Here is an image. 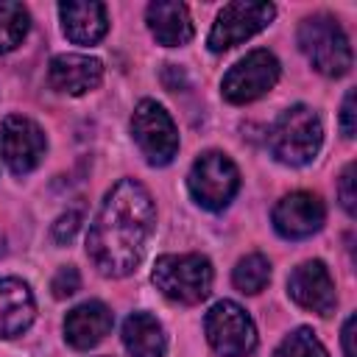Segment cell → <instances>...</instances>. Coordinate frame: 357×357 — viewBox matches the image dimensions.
I'll return each mask as SVG.
<instances>
[{
  "label": "cell",
  "instance_id": "52a82bcc",
  "mask_svg": "<svg viewBox=\"0 0 357 357\" xmlns=\"http://www.w3.org/2000/svg\"><path fill=\"white\" fill-rule=\"evenodd\" d=\"M131 134L148 165H167L178 151V131L173 117L156 100H139L131 114Z\"/></svg>",
  "mask_w": 357,
  "mask_h": 357
},
{
  "label": "cell",
  "instance_id": "277c9868",
  "mask_svg": "<svg viewBox=\"0 0 357 357\" xmlns=\"http://www.w3.org/2000/svg\"><path fill=\"white\" fill-rule=\"evenodd\" d=\"M156 290L176 304H198L212 290V265L204 254H165L151 273Z\"/></svg>",
  "mask_w": 357,
  "mask_h": 357
},
{
  "label": "cell",
  "instance_id": "7c38bea8",
  "mask_svg": "<svg viewBox=\"0 0 357 357\" xmlns=\"http://www.w3.org/2000/svg\"><path fill=\"white\" fill-rule=\"evenodd\" d=\"M287 293L298 307L318 312V315H332V310L337 304L335 282L321 259L301 262L287 279Z\"/></svg>",
  "mask_w": 357,
  "mask_h": 357
},
{
  "label": "cell",
  "instance_id": "8fae6325",
  "mask_svg": "<svg viewBox=\"0 0 357 357\" xmlns=\"http://www.w3.org/2000/svg\"><path fill=\"white\" fill-rule=\"evenodd\" d=\"M326 220L324 201L312 192H290L273 206V229L284 240L312 237Z\"/></svg>",
  "mask_w": 357,
  "mask_h": 357
},
{
  "label": "cell",
  "instance_id": "5b68a950",
  "mask_svg": "<svg viewBox=\"0 0 357 357\" xmlns=\"http://www.w3.org/2000/svg\"><path fill=\"white\" fill-rule=\"evenodd\" d=\"M187 187L198 206H204L209 212H220L229 206V201L240 190V170L226 153L206 151L192 162Z\"/></svg>",
  "mask_w": 357,
  "mask_h": 357
},
{
  "label": "cell",
  "instance_id": "7a4b0ae2",
  "mask_svg": "<svg viewBox=\"0 0 357 357\" xmlns=\"http://www.w3.org/2000/svg\"><path fill=\"white\" fill-rule=\"evenodd\" d=\"M268 142H271V153L282 165L301 167V165L312 162L321 151V142H324L321 117L310 106H301V103L290 106L273 123V128L268 134Z\"/></svg>",
  "mask_w": 357,
  "mask_h": 357
},
{
  "label": "cell",
  "instance_id": "9c48e42d",
  "mask_svg": "<svg viewBox=\"0 0 357 357\" xmlns=\"http://www.w3.org/2000/svg\"><path fill=\"white\" fill-rule=\"evenodd\" d=\"M279 81V61L273 53L268 50H251L248 56H243L226 75L220 84V92L229 103H251L257 98H262L265 92H271Z\"/></svg>",
  "mask_w": 357,
  "mask_h": 357
},
{
  "label": "cell",
  "instance_id": "e0dca14e",
  "mask_svg": "<svg viewBox=\"0 0 357 357\" xmlns=\"http://www.w3.org/2000/svg\"><path fill=\"white\" fill-rule=\"evenodd\" d=\"M145 20H148L153 39L165 47H178V45H187L192 39V20H190V11L184 3L156 0L148 6Z\"/></svg>",
  "mask_w": 357,
  "mask_h": 357
},
{
  "label": "cell",
  "instance_id": "8992f818",
  "mask_svg": "<svg viewBox=\"0 0 357 357\" xmlns=\"http://www.w3.org/2000/svg\"><path fill=\"white\" fill-rule=\"evenodd\" d=\"M204 332H206L209 346L220 357H248L257 349V326L251 315L229 298L218 301L206 312Z\"/></svg>",
  "mask_w": 357,
  "mask_h": 357
},
{
  "label": "cell",
  "instance_id": "5bb4252c",
  "mask_svg": "<svg viewBox=\"0 0 357 357\" xmlns=\"http://www.w3.org/2000/svg\"><path fill=\"white\" fill-rule=\"evenodd\" d=\"M114 315L103 301H84L73 307L64 318V337L73 349H92L112 332Z\"/></svg>",
  "mask_w": 357,
  "mask_h": 357
},
{
  "label": "cell",
  "instance_id": "3957f363",
  "mask_svg": "<svg viewBox=\"0 0 357 357\" xmlns=\"http://www.w3.org/2000/svg\"><path fill=\"white\" fill-rule=\"evenodd\" d=\"M298 47L307 61L326 78H340L351 70L349 36L329 14H312L298 25Z\"/></svg>",
  "mask_w": 357,
  "mask_h": 357
},
{
  "label": "cell",
  "instance_id": "6da1fadb",
  "mask_svg": "<svg viewBox=\"0 0 357 357\" xmlns=\"http://www.w3.org/2000/svg\"><path fill=\"white\" fill-rule=\"evenodd\" d=\"M153 201L151 192L134 181H117L100 204L86 237V254L92 265L112 279L128 276L142 262L148 237L153 231Z\"/></svg>",
  "mask_w": 357,
  "mask_h": 357
},
{
  "label": "cell",
  "instance_id": "ba28073f",
  "mask_svg": "<svg viewBox=\"0 0 357 357\" xmlns=\"http://www.w3.org/2000/svg\"><path fill=\"white\" fill-rule=\"evenodd\" d=\"M276 8L273 3H251V0H234L229 6L220 8L209 36H206V45L212 53H223L245 39H251L254 33H259L262 28L271 25Z\"/></svg>",
  "mask_w": 357,
  "mask_h": 357
},
{
  "label": "cell",
  "instance_id": "ac0fdd59",
  "mask_svg": "<svg viewBox=\"0 0 357 357\" xmlns=\"http://www.w3.org/2000/svg\"><path fill=\"white\" fill-rule=\"evenodd\" d=\"M123 346L131 357H165L167 337L162 324L148 312H134L123 324Z\"/></svg>",
  "mask_w": 357,
  "mask_h": 357
},
{
  "label": "cell",
  "instance_id": "cb8c5ba5",
  "mask_svg": "<svg viewBox=\"0 0 357 357\" xmlns=\"http://www.w3.org/2000/svg\"><path fill=\"white\" fill-rule=\"evenodd\" d=\"M78 226H81V215H78V212L61 215V218L53 223V240H56V243H70V240L75 237Z\"/></svg>",
  "mask_w": 357,
  "mask_h": 357
},
{
  "label": "cell",
  "instance_id": "484cf974",
  "mask_svg": "<svg viewBox=\"0 0 357 357\" xmlns=\"http://www.w3.org/2000/svg\"><path fill=\"white\" fill-rule=\"evenodd\" d=\"M343 354L346 357H357L354 354V315H349L346 324H343Z\"/></svg>",
  "mask_w": 357,
  "mask_h": 357
},
{
  "label": "cell",
  "instance_id": "603a6c76",
  "mask_svg": "<svg viewBox=\"0 0 357 357\" xmlns=\"http://www.w3.org/2000/svg\"><path fill=\"white\" fill-rule=\"evenodd\" d=\"M337 198H340V206H343L349 215H354V201H357V195H354V162H349V165L343 167V173H340Z\"/></svg>",
  "mask_w": 357,
  "mask_h": 357
},
{
  "label": "cell",
  "instance_id": "4fadbf2b",
  "mask_svg": "<svg viewBox=\"0 0 357 357\" xmlns=\"http://www.w3.org/2000/svg\"><path fill=\"white\" fill-rule=\"evenodd\" d=\"M103 78V64L95 56H81V53H61L53 56L47 67V81L56 92L64 95H84L95 89Z\"/></svg>",
  "mask_w": 357,
  "mask_h": 357
},
{
  "label": "cell",
  "instance_id": "ffe728a7",
  "mask_svg": "<svg viewBox=\"0 0 357 357\" xmlns=\"http://www.w3.org/2000/svg\"><path fill=\"white\" fill-rule=\"evenodd\" d=\"M231 282H234V287H237L240 293H248V296L262 293L265 284L271 282V262H268L262 254H248V257H243V259L234 265Z\"/></svg>",
  "mask_w": 357,
  "mask_h": 357
},
{
  "label": "cell",
  "instance_id": "d4e9b609",
  "mask_svg": "<svg viewBox=\"0 0 357 357\" xmlns=\"http://www.w3.org/2000/svg\"><path fill=\"white\" fill-rule=\"evenodd\" d=\"M340 128H343V137H354V89L346 92L343 98V109H340Z\"/></svg>",
  "mask_w": 357,
  "mask_h": 357
},
{
  "label": "cell",
  "instance_id": "7402d4cb",
  "mask_svg": "<svg viewBox=\"0 0 357 357\" xmlns=\"http://www.w3.org/2000/svg\"><path fill=\"white\" fill-rule=\"evenodd\" d=\"M78 287H81V276H78V271H75L73 265L61 268V271L53 276V282H50V290H53L56 298H67V296H73Z\"/></svg>",
  "mask_w": 357,
  "mask_h": 357
},
{
  "label": "cell",
  "instance_id": "30bf717a",
  "mask_svg": "<svg viewBox=\"0 0 357 357\" xmlns=\"http://www.w3.org/2000/svg\"><path fill=\"white\" fill-rule=\"evenodd\" d=\"M0 151H3V159L11 167V173L25 176L42 162V156L47 151V139L33 120H28L22 114H11L3 120Z\"/></svg>",
  "mask_w": 357,
  "mask_h": 357
},
{
  "label": "cell",
  "instance_id": "2e32d148",
  "mask_svg": "<svg viewBox=\"0 0 357 357\" xmlns=\"http://www.w3.org/2000/svg\"><path fill=\"white\" fill-rule=\"evenodd\" d=\"M36 315V301L22 279H0V337L22 335Z\"/></svg>",
  "mask_w": 357,
  "mask_h": 357
},
{
  "label": "cell",
  "instance_id": "9a60e30c",
  "mask_svg": "<svg viewBox=\"0 0 357 357\" xmlns=\"http://www.w3.org/2000/svg\"><path fill=\"white\" fill-rule=\"evenodd\" d=\"M59 17H61V28L67 33L70 42L75 45H95L103 39L106 28H109V17H106V6L95 3V0H67L59 6Z\"/></svg>",
  "mask_w": 357,
  "mask_h": 357
},
{
  "label": "cell",
  "instance_id": "44dd1931",
  "mask_svg": "<svg viewBox=\"0 0 357 357\" xmlns=\"http://www.w3.org/2000/svg\"><path fill=\"white\" fill-rule=\"evenodd\" d=\"M273 357H326V349H324V343L315 337L312 329L298 326V329H293V332L276 346Z\"/></svg>",
  "mask_w": 357,
  "mask_h": 357
},
{
  "label": "cell",
  "instance_id": "d6986e66",
  "mask_svg": "<svg viewBox=\"0 0 357 357\" xmlns=\"http://www.w3.org/2000/svg\"><path fill=\"white\" fill-rule=\"evenodd\" d=\"M28 28L31 17L22 3H0V56L20 47Z\"/></svg>",
  "mask_w": 357,
  "mask_h": 357
}]
</instances>
